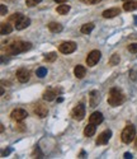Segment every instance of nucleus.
Returning a JSON list of instances; mask_svg holds the SVG:
<instances>
[{
    "mask_svg": "<svg viewBox=\"0 0 137 159\" xmlns=\"http://www.w3.org/2000/svg\"><path fill=\"white\" fill-rule=\"evenodd\" d=\"M135 138H136V127L132 124H129L123 129V131H122L121 140L125 144H129L135 140Z\"/></svg>",
    "mask_w": 137,
    "mask_h": 159,
    "instance_id": "nucleus-3",
    "label": "nucleus"
},
{
    "mask_svg": "<svg viewBox=\"0 0 137 159\" xmlns=\"http://www.w3.org/2000/svg\"><path fill=\"white\" fill-rule=\"evenodd\" d=\"M48 30L53 32V33H59L62 31V26L60 23H57V22H51V23H48Z\"/></svg>",
    "mask_w": 137,
    "mask_h": 159,
    "instance_id": "nucleus-20",
    "label": "nucleus"
},
{
    "mask_svg": "<svg viewBox=\"0 0 137 159\" xmlns=\"http://www.w3.org/2000/svg\"><path fill=\"white\" fill-rule=\"evenodd\" d=\"M12 31H13V27L10 24V22L0 24V33H2V34H4V36L5 34H9V33H12Z\"/></svg>",
    "mask_w": 137,
    "mask_h": 159,
    "instance_id": "nucleus-18",
    "label": "nucleus"
},
{
    "mask_svg": "<svg viewBox=\"0 0 137 159\" xmlns=\"http://www.w3.org/2000/svg\"><path fill=\"white\" fill-rule=\"evenodd\" d=\"M95 131H97V126L94 124H91V122H89V125H86L84 129V135L86 138H90V136L95 134Z\"/></svg>",
    "mask_w": 137,
    "mask_h": 159,
    "instance_id": "nucleus-15",
    "label": "nucleus"
},
{
    "mask_svg": "<svg viewBox=\"0 0 137 159\" xmlns=\"http://www.w3.org/2000/svg\"><path fill=\"white\" fill-rule=\"evenodd\" d=\"M32 47L31 42H23V41H17L13 42L6 47V52L9 55H18L20 52H26Z\"/></svg>",
    "mask_w": 137,
    "mask_h": 159,
    "instance_id": "nucleus-1",
    "label": "nucleus"
},
{
    "mask_svg": "<svg viewBox=\"0 0 137 159\" xmlns=\"http://www.w3.org/2000/svg\"><path fill=\"white\" fill-rule=\"evenodd\" d=\"M100 56H102V54H100V51H98V50L90 51L89 55L86 56V65H88V66H94V65H97L98 61L100 60Z\"/></svg>",
    "mask_w": 137,
    "mask_h": 159,
    "instance_id": "nucleus-5",
    "label": "nucleus"
},
{
    "mask_svg": "<svg viewBox=\"0 0 137 159\" xmlns=\"http://www.w3.org/2000/svg\"><path fill=\"white\" fill-rule=\"evenodd\" d=\"M15 75H17V79L20 83H27L28 80H29V78H31L29 71H28L27 69H19Z\"/></svg>",
    "mask_w": 137,
    "mask_h": 159,
    "instance_id": "nucleus-10",
    "label": "nucleus"
},
{
    "mask_svg": "<svg viewBox=\"0 0 137 159\" xmlns=\"http://www.w3.org/2000/svg\"><path fill=\"white\" fill-rule=\"evenodd\" d=\"M103 120H104V117H103L102 112H93L91 116L89 117V122H91V124H94V125L102 124Z\"/></svg>",
    "mask_w": 137,
    "mask_h": 159,
    "instance_id": "nucleus-11",
    "label": "nucleus"
},
{
    "mask_svg": "<svg viewBox=\"0 0 137 159\" xmlns=\"http://www.w3.org/2000/svg\"><path fill=\"white\" fill-rule=\"evenodd\" d=\"M135 20H136V22H137V17H135Z\"/></svg>",
    "mask_w": 137,
    "mask_h": 159,
    "instance_id": "nucleus-34",
    "label": "nucleus"
},
{
    "mask_svg": "<svg viewBox=\"0 0 137 159\" xmlns=\"http://www.w3.org/2000/svg\"><path fill=\"white\" fill-rule=\"evenodd\" d=\"M123 2H129V0H123Z\"/></svg>",
    "mask_w": 137,
    "mask_h": 159,
    "instance_id": "nucleus-35",
    "label": "nucleus"
},
{
    "mask_svg": "<svg viewBox=\"0 0 137 159\" xmlns=\"http://www.w3.org/2000/svg\"><path fill=\"white\" fill-rule=\"evenodd\" d=\"M119 55L118 54H113L112 55V57L109 59V64L112 65V66H114V65H118L119 64Z\"/></svg>",
    "mask_w": 137,
    "mask_h": 159,
    "instance_id": "nucleus-26",
    "label": "nucleus"
},
{
    "mask_svg": "<svg viewBox=\"0 0 137 159\" xmlns=\"http://www.w3.org/2000/svg\"><path fill=\"white\" fill-rule=\"evenodd\" d=\"M42 2V0H26V4L27 6H34V5H37Z\"/></svg>",
    "mask_w": 137,
    "mask_h": 159,
    "instance_id": "nucleus-27",
    "label": "nucleus"
},
{
    "mask_svg": "<svg viewBox=\"0 0 137 159\" xmlns=\"http://www.w3.org/2000/svg\"><path fill=\"white\" fill-rule=\"evenodd\" d=\"M137 9V2H133V0H129V2H126L123 4V10L126 12H133Z\"/></svg>",
    "mask_w": 137,
    "mask_h": 159,
    "instance_id": "nucleus-19",
    "label": "nucleus"
},
{
    "mask_svg": "<svg viewBox=\"0 0 137 159\" xmlns=\"http://www.w3.org/2000/svg\"><path fill=\"white\" fill-rule=\"evenodd\" d=\"M56 96H57L56 90H52V89H47L45 93H43L42 98L45 99V101H47V102H51V101H53V99L56 98Z\"/></svg>",
    "mask_w": 137,
    "mask_h": 159,
    "instance_id": "nucleus-17",
    "label": "nucleus"
},
{
    "mask_svg": "<svg viewBox=\"0 0 137 159\" xmlns=\"http://www.w3.org/2000/svg\"><path fill=\"white\" fill-rule=\"evenodd\" d=\"M125 158H132V154H129V153H125Z\"/></svg>",
    "mask_w": 137,
    "mask_h": 159,
    "instance_id": "nucleus-31",
    "label": "nucleus"
},
{
    "mask_svg": "<svg viewBox=\"0 0 137 159\" xmlns=\"http://www.w3.org/2000/svg\"><path fill=\"white\" fill-rule=\"evenodd\" d=\"M111 138H112V131L111 130H105V131H103L98 136L95 144L97 145H105V144H108V141L111 140Z\"/></svg>",
    "mask_w": 137,
    "mask_h": 159,
    "instance_id": "nucleus-9",
    "label": "nucleus"
},
{
    "mask_svg": "<svg viewBox=\"0 0 137 159\" xmlns=\"http://www.w3.org/2000/svg\"><path fill=\"white\" fill-rule=\"evenodd\" d=\"M123 102H125V94L119 89L113 88L109 92V96H108V103L112 107H117V106H121Z\"/></svg>",
    "mask_w": 137,
    "mask_h": 159,
    "instance_id": "nucleus-2",
    "label": "nucleus"
},
{
    "mask_svg": "<svg viewBox=\"0 0 137 159\" xmlns=\"http://www.w3.org/2000/svg\"><path fill=\"white\" fill-rule=\"evenodd\" d=\"M118 14H121V9L119 8H111V9H107L102 13V16L104 18H114V17H117Z\"/></svg>",
    "mask_w": 137,
    "mask_h": 159,
    "instance_id": "nucleus-13",
    "label": "nucleus"
},
{
    "mask_svg": "<svg viewBox=\"0 0 137 159\" xmlns=\"http://www.w3.org/2000/svg\"><path fill=\"white\" fill-rule=\"evenodd\" d=\"M33 112H34L36 116H38L39 118H45L48 115V108L43 103H36L33 106Z\"/></svg>",
    "mask_w": 137,
    "mask_h": 159,
    "instance_id": "nucleus-7",
    "label": "nucleus"
},
{
    "mask_svg": "<svg viewBox=\"0 0 137 159\" xmlns=\"http://www.w3.org/2000/svg\"><path fill=\"white\" fill-rule=\"evenodd\" d=\"M71 117L76 121H81L84 117H85V106L84 103H79L76 104L73 111H71Z\"/></svg>",
    "mask_w": 137,
    "mask_h": 159,
    "instance_id": "nucleus-4",
    "label": "nucleus"
},
{
    "mask_svg": "<svg viewBox=\"0 0 137 159\" xmlns=\"http://www.w3.org/2000/svg\"><path fill=\"white\" fill-rule=\"evenodd\" d=\"M53 2H56V3H65V2H67V0H53Z\"/></svg>",
    "mask_w": 137,
    "mask_h": 159,
    "instance_id": "nucleus-32",
    "label": "nucleus"
},
{
    "mask_svg": "<svg viewBox=\"0 0 137 159\" xmlns=\"http://www.w3.org/2000/svg\"><path fill=\"white\" fill-rule=\"evenodd\" d=\"M29 24H31V19L27 18V17H23L20 20H18L15 23V30L17 31H22V30H24V28H27Z\"/></svg>",
    "mask_w": 137,
    "mask_h": 159,
    "instance_id": "nucleus-14",
    "label": "nucleus"
},
{
    "mask_svg": "<svg viewBox=\"0 0 137 159\" xmlns=\"http://www.w3.org/2000/svg\"><path fill=\"white\" fill-rule=\"evenodd\" d=\"M6 13H8V8H6L4 4H2L0 5V14H2V16H6Z\"/></svg>",
    "mask_w": 137,
    "mask_h": 159,
    "instance_id": "nucleus-30",
    "label": "nucleus"
},
{
    "mask_svg": "<svg viewBox=\"0 0 137 159\" xmlns=\"http://www.w3.org/2000/svg\"><path fill=\"white\" fill-rule=\"evenodd\" d=\"M28 116V113L26 110L23 108H17V110H14L12 113H10V117L13 121H17V122H22L23 120H26Z\"/></svg>",
    "mask_w": 137,
    "mask_h": 159,
    "instance_id": "nucleus-8",
    "label": "nucleus"
},
{
    "mask_svg": "<svg viewBox=\"0 0 137 159\" xmlns=\"http://www.w3.org/2000/svg\"><path fill=\"white\" fill-rule=\"evenodd\" d=\"M23 17H24V16H23V14H22V13H14L13 16H10V17H9V22H14V23H17V22H18V20H20Z\"/></svg>",
    "mask_w": 137,
    "mask_h": 159,
    "instance_id": "nucleus-24",
    "label": "nucleus"
},
{
    "mask_svg": "<svg viewBox=\"0 0 137 159\" xmlns=\"http://www.w3.org/2000/svg\"><path fill=\"white\" fill-rule=\"evenodd\" d=\"M128 51L136 54L137 52V43H132V45H128Z\"/></svg>",
    "mask_w": 137,
    "mask_h": 159,
    "instance_id": "nucleus-28",
    "label": "nucleus"
},
{
    "mask_svg": "<svg viewBox=\"0 0 137 159\" xmlns=\"http://www.w3.org/2000/svg\"><path fill=\"white\" fill-rule=\"evenodd\" d=\"M57 13L59 14H61V16H65V14H67L69 12H70V5H67V4H61V5H59L57 6Z\"/></svg>",
    "mask_w": 137,
    "mask_h": 159,
    "instance_id": "nucleus-21",
    "label": "nucleus"
},
{
    "mask_svg": "<svg viewBox=\"0 0 137 159\" xmlns=\"http://www.w3.org/2000/svg\"><path fill=\"white\" fill-rule=\"evenodd\" d=\"M56 59H57V54L56 52H50V54H47L45 56V61H47V62H53Z\"/></svg>",
    "mask_w": 137,
    "mask_h": 159,
    "instance_id": "nucleus-25",
    "label": "nucleus"
},
{
    "mask_svg": "<svg viewBox=\"0 0 137 159\" xmlns=\"http://www.w3.org/2000/svg\"><path fill=\"white\" fill-rule=\"evenodd\" d=\"M84 4H88V5H94V4H98L100 3L102 0H81Z\"/></svg>",
    "mask_w": 137,
    "mask_h": 159,
    "instance_id": "nucleus-29",
    "label": "nucleus"
},
{
    "mask_svg": "<svg viewBox=\"0 0 137 159\" xmlns=\"http://www.w3.org/2000/svg\"><path fill=\"white\" fill-rule=\"evenodd\" d=\"M99 101H100V97H99L98 90H91L90 96H89V104H90V107H97L98 103H99Z\"/></svg>",
    "mask_w": 137,
    "mask_h": 159,
    "instance_id": "nucleus-12",
    "label": "nucleus"
},
{
    "mask_svg": "<svg viewBox=\"0 0 137 159\" xmlns=\"http://www.w3.org/2000/svg\"><path fill=\"white\" fill-rule=\"evenodd\" d=\"M76 47H77V46H76L75 42H73V41H67V42L61 43L60 47H59V50H60V52L69 55V54H73L75 50H76Z\"/></svg>",
    "mask_w": 137,
    "mask_h": 159,
    "instance_id": "nucleus-6",
    "label": "nucleus"
},
{
    "mask_svg": "<svg viewBox=\"0 0 137 159\" xmlns=\"http://www.w3.org/2000/svg\"><path fill=\"white\" fill-rule=\"evenodd\" d=\"M36 75H37L38 78H45L47 75V69L45 66H41L38 68L37 70H36Z\"/></svg>",
    "mask_w": 137,
    "mask_h": 159,
    "instance_id": "nucleus-23",
    "label": "nucleus"
},
{
    "mask_svg": "<svg viewBox=\"0 0 137 159\" xmlns=\"http://www.w3.org/2000/svg\"><path fill=\"white\" fill-rule=\"evenodd\" d=\"M136 148H137V139H136Z\"/></svg>",
    "mask_w": 137,
    "mask_h": 159,
    "instance_id": "nucleus-33",
    "label": "nucleus"
},
{
    "mask_svg": "<svg viewBox=\"0 0 137 159\" xmlns=\"http://www.w3.org/2000/svg\"><path fill=\"white\" fill-rule=\"evenodd\" d=\"M94 30V24L93 23H86V24H83V27L80 28V31H81V33H84V34H89V33H91V31Z\"/></svg>",
    "mask_w": 137,
    "mask_h": 159,
    "instance_id": "nucleus-22",
    "label": "nucleus"
},
{
    "mask_svg": "<svg viewBox=\"0 0 137 159\" xmlns=\"http://www.w3.org/2000/svg\"><path fill=\"white\" fill-rule=\"evenodd\" d=\"M74 74H75V76H76L77 79H83V78L85 76V74H86L85 66H83V65H77V66H75Z\"/></svg>",
    "mask_w": 137,
    "mask_h": 159,
    "instance_id": "nucleus-16",
    "label": "nucleus"
}]
</instances>
